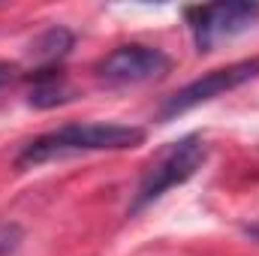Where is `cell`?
<instances>
[{
    "instance_id": "1",
    "label": "cell",
    "mask_w": 259,
    "mask_h": 256,
    "mask_svg": "<svg viewBox=\"0 0 259 256\" xmlns=\"http://www.w3.org/2000/svg\"><path fill=\"white\" fill-rule=\"evenodd\" d=\"M145 142V130L115 124V121H97V124H64L52 130L21 148L15 157L18 169H33L49 160H64L75 154H91V151H127L139 148Z\"/></svg>"
},
{
    "instance_id": "6",
    "label": "cell",
    "mask_w": 259,
    "mask_h": 256,
    "mask_svg": "<svg viewBox=\"0 0 259 256\" xmlns=\"http://www.w3.org/2000/svg\"><path fill=\"white\" fill-rule=\"evenodd\" d=\"M27 81H30V106L36 109H55L72 100V88L61 66H39L36 72L27 75Z\"/></svg>"
},
{
    "instance_id": "4",
    "label": "cell",
    "mask_w": 259,
    "mask_h": 256,
    "mask_svg": "<svg viewBox=\"0 0 259 256\" xmlns=\"http://www.w3.org/2000/svg\"><path fill=\"white\" fill-rule=\"evenodd\" d=\"M253 78H259V58L238 61V64L223 66V69H211L202 78L184 84L181 91H175L172 97H166L163 106H160V112H157V118L160 121H172V118L190 112V109L214 100V97H223L226 91H235V88H241V84H247Z\"/></svg>"
},
{
    "instance_id": "5",
    "label": "cell",
    "mask_w": 259,
    "mask_h": 256,
    "mask_svg": "<svg viewBox=\"0 0 259 256\" xmlns=\"http://www.w3.org/2000/svg\"><path fill=\"white\" fill-rule=\"evenodd\" d=\"M169 69H172V61L163 49L130 42V46H118L97 64V78L112 88H127V84H142V81L160 78Z\"/></svg>"
},
{
    "instance_id": "7",
    "label": "cell",
    "mask_w": 259,
    "mask_h": 256,
    "mask_svg": "<svg viewBox=\"0 0 259 256\" xmlns=\"http://www.w3.org/2000/svg\"><path fill=\"white\" fill-rule=\"evenodd\" d=\"M72 46H75V33L64 24H52L30 42V55L42 66H58V61H64Z\"/></svg>"
},
{
    "instance_id": "9",
    "label": "cell",
    "mask_w": 259,
    "mask_h": 256,
    "mask_svg": "<svg viewBox=\"0 0 259 256\" xmlns=\"http://www.w3.org/2000/svg\"><path fill=\"white\" fill-rule=\"evenodd\" d=\"M12 78H15V66L6 64V61H0V88H3V84H9Z\"/></svg>"
},
{
    "instance_id": "10",
    "label": "cell",
    "mask_w": 259,
    "mask_h": 256,
    "mask_svg": "<svg viewBox=\"0 0 259 256\" xmlns=\"http://www.w3.org/2000/svg\"><path fill=\"white\" fill-rule=\"evenodd\" d=\"M247 235H253V238H259V223H256V226H247Z\"/></svg>"
},
{
    "instance_id": "8",
    "label": "cell",
    "mask_w": 259,
    "mask_h": 256,
    "mask_svg": "<svg viewBox=\"0 0 259 256\" xmlns=\"http://www.w3.org/2000/svg\"><path fill=\"white\" fill-rule=\"evenodd\" d=\"M18 241H21V229L15 223H3L0 226V256L12 253L18 247Z\"/></svg>"
},
{
    "instance_id": "3",
    "label": "cell",
    "mask_w": 259,
    "mask_h": 256,
    "mask_svg": "<svg viewBox=\"0 0 259 256\" xmlns=\"http://www.w3.org/2000/svg\"><path fill=\"white\" fill-rule=\"evenodd\" d=\"M184 18L190 24L196 52L208 55L223 39H232L250 30L259 18V3H208V6H187Z\"/></svg>"
},
{
    "instance_id": "2",
    "label": "cell",
    "mask_w": 259,
    "mask_h": 256,
    "mask_svg": "<svg viewBox=\"0 0 259 256\" xmlns=\"http://www.w3.org/2000/svg\"><path fill=\"white\" fill-rule=\"evenodd\" d=\"M202 163H205V139L199 133H187L178 142H169L166 148H160L157 157L145 166V172L139 178L136 196L130 202V214L145 211L148 205H154L172 187L190 181L202 169Z\"/></svg>"
}]
</instances>
